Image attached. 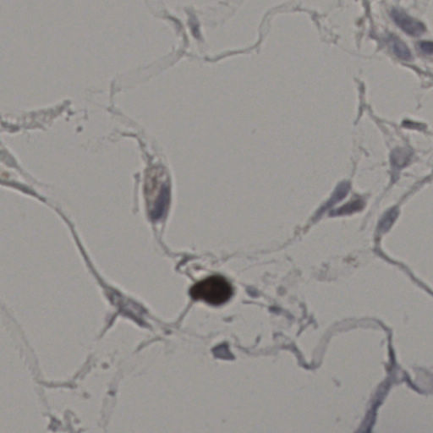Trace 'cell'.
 I'll list each match as a JSON object with an SVG mask.
<instances>
[{
	"instance_id": "6da1fadb",
	"label": "cell",
	"mask_w": 433,
	"mask_h": 433,
	"mask_svg": "<svg viewBox=\"0 0 433 433\" xmlns=\"http://www.w3.org/2000/svg\"><path fill=\"white\" fill-rule=\"evenodd\" d=\"M191 296L195 300L205 301L211 306H220L232 297L233 288L222 276H210L191 288Z\"/></svg>"
},
{
	"instance_id": "7a4b0ae2",
	"label": "cell",
	"mask_w": 433,
	"mask_h": 433,
	"mask_svg": "<svg viewBox=\"0 0 433 433\" xmlns=\"http://www.w3.org/2000/svg\"><path fill=\"white\" fill-rule=\"evenodd\" d=\"M158 181L155 178L152 182L153 185V191H155L154 194H150L151 197L153 200L149 201L150 205V215L153 220H158L163 214L165 212L166 209L168 207V200H169V190L168 186L166 184L163 183L160 187L158 186Z\"/></svg>"
},
{
	"instance_id": "3957f363",
	"label": "cell",
	"mask_w": 433,
	"mask_h": 433,
	"mask_svg": "<svg viewBox=\"0 0 433 433\" xmlns=\"http://www.w3.org/2000/svg\"><path fill=\"white\" fill-rule=\"evenodd\" d=\"M392 17L398 26H400L405 33L412 37H420L425 31V26L422 22L413 18L401 11H392Z\"/></svg>"
},
{
	"instance_id": "277c9868",
	"label": "cell",
	"mask_w": 433,
	"mask_h": 433,
	"mask_svg": "<svg viewBox=\"0 0 433 433\" xmlns=\"http://www.w3.org/2000/svg\"><path fill=\"white\" fill-rule=\"evenodd\" d=\"M390 45L392 47V50L396 54V56L399 57L400 59L403 60H410L412 58L411 53L410 49L408 48L407 45L401 41L400 39H398L396 37H390L389 40Z\"/></svg>"
},
{
	"instance_id": "5b68a950",
	"label": "cell",
	"mask_w": 433,
	"mask_h": 433,
	"mask_svg": "<svg viewBox=\"0 0 433 433\" xmlns=\"http://www.w3.org/2000/svg\"><path fill=\"white\" fill-rule=\"evenodd\" d=\"M398 213L399 212L396 209H391L389 211H387V213L385 214L384 216L380 221L379 224L381 227H389L390 225L393 224L395 220L397 219Z\"/></svg>"
},
{
	"instance_id": "8992f818",
	"label": "cell",
	"mask_w": 433,
	"mask_h": 433,
	"mask_svg": "<svg viewBox=\"0 0 433 433\" xmlns=\"http://www.w3.org/2000/svg\"><path fill=\"white\" fill-rule=\"evenodd\" d=\"M409 159L407 153L399 151L398 153H393L392 156V163L395 166H403L406 163V161Z\"/></svg>"
},
{
	"instance_id": "52a82bcc",
	"label": "cell",
	"mask_w": 433,
	"mask_h": 433,
	"mask_svg": "<svg viewBox=\"0 0 433 433\" xmlns=\"http://www.w3.org/2000/svg\"><path fill=\"white\" fill-rule=\"evenodd\" d=\"M363 206V203L362 201L357 200V201H353L350 203L348 204L347 206H344L343 208L339 210V213H348V212H353V211H357L359 208H362Z\"/></svg>"
},
{
	"instance_id": "ba28073f",
	"label": "cell",
	"mask_w": 433,
	"mask_h": 433,
	"mask_svg": "<svg viewBox=\"0 0 433 433\" xmlns=\"http://www.w3.org/2000/svg\"><path fill=\"white\" fill-rule=\"evenodd\" d=\"M420 48L424 53H425V54H433V42H421L420 44Z\"/></svg>"
}]
</instances>
